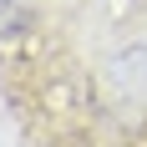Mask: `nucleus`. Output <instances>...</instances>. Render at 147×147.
Returning a JSON list of instances; mask_svg holds the SVG:
<instances>
[{"label": "nucleus", "mask_w": 147, "mask_h": 147, "mask_svg": "<svg viewBox=\"0 0 147 147\" xmlns=\"http://www.w3.org/2000/svg\"><path fill=\"white\" fill-rule=\"evenodd\" d=\"M26 20H30V0H0V41L20 36Z\"/></svg>", "instance_id": "nucleus-1"}]
</instances>
